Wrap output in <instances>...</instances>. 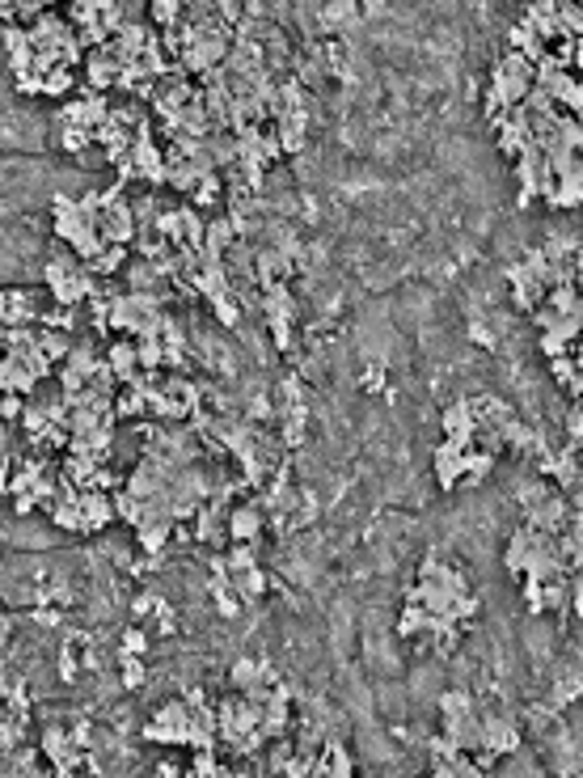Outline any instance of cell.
Masks as SVG:
<instances>
[{"label": "cell", "mask_w": 583, "mask_h": 778, "mask_svg": "<svg viewBox=\"0 0 583 778\" xmlns=\"http://www.w3.org/2000/svg\"><path fill=\"white\" fill-rule=\"evenodd\" d=\"M524 525H532V529L549 533V537H563L566 525H571V508H566V499L558 496V491H549L537 508H524Z\"/></svg>", "instance_id": "obj_1"}, {"label": "cell", "mask_w": 583, "mask_h": 778, "mask_svg": "<svg viewBox=\"0 0 583 778\" xmlns=\"http://www.w3.org/2000/svg\"><path fill=\"white\" fill-rule=\"evenodd\" d=\"M102 237H106V246H131L140 237V220H136V208L127 199L106 203V212H102Z\"/></svg>", "instance_id": "obj_2"}, {"label": "cell", "mask_w": 583, "mask_h": 778, "mask_svg": "<svg viewBox=\"0 0 583 778\" xmlns=\"http://www.w3.org/2000/svg\"><path fill=\"white\" fill-rule=\"evenodd\" d=\"M266 529V508L263 504H237L229 512V520H225V533H229V542H258Z\"/></svg>", "instance_id": "obj_3"}, {"label": "cell", "mask_w": 583, "mask_h": 778, "mask_svg": "<svg viewBox=\"0 0 583 778\" xmlns=\"http://www.w3.org/2000/svg\"><path fill=\"white\" fill-rule=\"evenodd\" d=\"M508 283H512V301H516V309H541L546 305V297H549V288L541 280H532L529 275V266H524V258L520 263H508Z\"/></svg>", "instance_id": "obj_4"}, {"label": "cell", "mask_w": 583, "mask_h": 778, "mask_svg": "<svg viewBox=\"0 0 583 778\" xmlns=\"http://www.w3.org/2000/svg\"><path fill=\"white\" fill-rule=\"evenodd\" d=\"M482 749L495 753V758H508L520 749V727L503 715H482Z\"/></svg>", "instance_id": "obj_5"}, {"label": "cell", "mask_w": 583, "mask_h": 778, "mask_svg": "<svg viewBox=\"0 0 583 778\" xmlns=\"http://www.w3.org/2000/svg\"><path fill=\"white\" fill-rule=\"evenodd\" d=\"M431 470H436L440 491H457L461 478H465V449H457L453 441H444L440 449L431 453Z\"/></svg>", "instance_id": "obj_6"}, {"label": "cell", "mask_w": 583, "mask_h": 778, "mask_svg": "<svg viewBox=\"0 0 583 778\" xmlns=\"http://www.w3.org/2000/svg\"><path fill=\"white\" fill-rule=\"evenodd\" d=\"M106 364L114 369V377H119V385H131L136 377H140V347H136V338H110V347H106Z\"/></svg>", "instance_id": "obj_7"}, {"label": "cell", "mask_w": 583, "mask_h": 778, "mask_svg": "<svg viewBox=\"0 0 583 778\" xmlns=\"http://www.w3.org/2000/svg\"><path fill=\"white\" fill-rule=\"evenodd\" d=\"M0 314H4V326H35L43 314H38V301L35 292H26V288H4V297H0Z\"/></svg>", "instance_id": "obj_8"}, {"label": "cell", "mask_w": 583, "mask_h": 778, "mask_svg": "<svg viewBox=\"0 0 583 778\" xmlns=\"http://www.w3.org/2000/svg\"><path fill=\"white\" fill-rule=\"evenodd\" d=\"M532 542H537V529L520 520V525L512 529V537H508V550H503V567H508V576H524V571H529Z\"/></svg>", "instance_id": "obj_9"}, {"label": "cell", "mask_w": 583, "mask_h": 778, "mask_svg": "<svg viewBox=\"0 0 583 778\" xmlns=\"http://www.w3.org/2000/svg\"><path fill=\"white\" fill-rule=\"evenodd\" d=\"M81 512H85V533H102L106 525L119 520V512H114V491H85Z\"/></svg>", "instance_id": "obj_10"}, {"label": "cell", "mask_w": 583, "mask_h": 778, "mask_svg": "<svg viewBox=\"0 0 583 778\" xmlns=\"http://www.w3.org/2000/svg\"><path fill=\"white\" fill-rule=\"evenodd\" d=\"M419 580H427V584H440V588H448L453 597H461V592H469V580L461 576L457 567L440 563L436 554H427L423 563H419Z\"/></svg>", "instance_id": "obj_11"}, {"label": "cell", "mask_w": 583, "mask_h": 778, "mask_svg": "<svg viewBox=\"0 0 583 778\" xmlns=\"http://www.w3.org/2000/svg\"><path fill=\"white\" fill-rule=\"evenodd\" d=\"M359 21H364L359 18V0H330L321 9V30H330V35H347Z\"/></svg>", "instance_id": "obj_12"}, {"label": "cell", "mask_w": 583, "mask_h": 778, "mask_svg": "<svg viewBox=\"0 0 583 778\" xmlns=\"http://www.w3.org/2000/svg\"><path fill=\"white\" fill-rule=\"evenodd\" d=\"M508 47H512V52H520V55H529L532 64L549 52L546 43L537 38V30H532L529 21H512V26H508Z\"/></svg>", "instance_id": "obj_13"}, {"label": "cell", "mask_w": 583, "mask_h": 778, "mask_svg": "<svg viewBox=\"0 0 583 778\" xmlns=\"http://www.w3.org/2000/svg\"><path fill=\"white\" fill-rule=\"evenodd\" d=\"M169 537H174V520H153V525L136 529V542H140V550L148 559H161L165 546H169Z\"/></svg>", "instance_id": "obj_14"}, {"label": "cell", "mask_w": 583, "mask_h": 778, "mask_svg": "<svg viewBox=\"0 0 583 778\" xmlns=\"http://www.w3.org/2000/svg\"><path fill=\"white\" fill-rule=\"evenodd\" d=\"M546 203L554 212H575V208H583V178H558V187L546 194Z\"/></svg>", "instance_id": "obj_15"}, {"label": "cell", "mask_w": 583, "mask_h": 778, "mask_svg": "<svg viewBox=\"0 0 583 778\" xmlns=\"http://www.w3.org/2000/svg\"><path fill=\"white\" fill-rule=\"evenodd\" d=\"M495 453H486V449H469L465 453V478H461V487H482L486 478L495 474Z\"/></svg>", "instance_id": "obj_16"}, {"label": "cell", "mask_w": 583, "mask_h": 778, "mask_svg": "<svg viewBox=\"0 0 583 778\" xmlns=\"http://www.w3.org/2000/svg\"><path fill=\"white\" fill-rule=\"evenodd\" d=\"M263 681V655H241V660H232L229 669V686L237 694H246L249 686H258Z\"/></svg>", "instance_id": "obj_17"}, {"label": "cell", "mask_w": 583, "mask_h": 778, "mask_svg": "<svg viewBox=\"0 0 583 778\" xmlns=\"http://www.w3.org/2000/svg\"><path fill=\"white\" fill-rule=\"evenodd\" d=\"M0 381H4V393H35L38 377L26 364H18L13 355H4V369H0Z\"/></svg>", "instance_id": "obj_18"}, {"label": "cell", "mask_w": 583, "mask_h": 778, "mask_svg": "<svg viewBox=\"0 0 583 778\" xmlns=\"http://www.w3.org/2000/svg\"><path fill=\"white\" fill-rule=\"evenodd\" d=\"M212 318L225 326V330H237L241 322H246V309H241V301H237V292H225V297H212Z\"/></svg>", "instance_id": "obj_19"}, {"label": "cell", "mask_w": 583, "mask_h": 778, "mask_svg": "<svg viewBox=\"0 0 583 778\" xmlns=\"http://www.w3.org/2000/svg\"><path fill=\"white\" fill-rule=\"evenodd\" d=\"M98 280H106V275H119V271H127L131 266V258H127V246H106L93 263H85Z\"/></svg>", "instance_id": "obj_20"}, {"label": "cell", "mask_w": 583, "mask_h": 778, "mask_svg": "<svg viewBox=\"0 0 583 778\" xmlns=\"http://www.w3.org/2000/svg\"><path fill=\"white\" fill-rule=\"evenodd\" d=\"M38 343H43V352H47V360L51 364H68V355H72V347H76V338L72 335H64V330H38Z\"/></svg>", "instance_id": "obj_21"}, {"label": "cell", "mask_w": 583, "mask_h": 778, "mask_svg": "<svg viewBox=\"0 0 583 778\" xmlns=\"http://www.w3.org/2000/svg\"><path fill=\"white\" fill-rule=\"evenodd\" d=\"M148 18H153L157 30H169L186 18V0H148Z\"/></svg>", "instance_id": "obj_22"}, {"label": "cell", "mask_w": 583, "mask_h": 778, "mask_svg": "<svg viewBox=\"0 0 583 778\" xmlns=\"http://www.w3.org/2000/svg\"><path fill=\"white\" fill-rule=\"evenodd\" d=\"M194 542H220V499L199 508V516H194Z\"/></svg>", "instance_id": "obj_23"}, {"label": "cell", "mask_w": 583, "mask_h": 778, "mask_svg": "<svg viewBox=\"0 0 583 778\" xmlns=\"http://www.w3.org/2000/svg\"><path fill=\"white\" fill-rule=\"evenodd\" d=\"M266 571L263 567H249V571H241V576H232V588H237V597H241V601H258V597H263L266 592Z\"/></svg>", "instance_id": "obj_24"}, {"label": "cell", "mask_w": 583, "mask_h": 778, "mask_svg": "<svg viewBox=\"0 0 583 778\" xmlns=\"http://www.w3.org/2000/svg\"><path fill=\"white\" fill-rule=\"evenodd\" d=\"M153 233H161L165 242L182 246V242H186V212H182V208H169V212H161L157 225H153Z\"/></svg>", "instance_id": "obj_25"}, {"label": "cell", "mask_w": 583, "mask_h": 778, "mask_svg": "<svg viewBox=\"0 0 583 778\" xmlns=\"http://www.w3.org/2000/svg\"><path fill=\"white\" fill-rule=\"evenodd\" d=\"M474 694L469 690H444L440 694V719H457V715H474Z\"/></svg>", "instance_id": "obj_26"}, {"label": "cell", "mask_w": 583, "mask_h": 778, "mask_svg": "<svg viewBox=\"0 0 583 778\" xmlns=\"http://www.w3.org/2000/svg\"><path fill=\"white\" fill-rule=\"evenodd\" d=\"M72 85H76V68H64V64H59V68H51L43 76V98H59V102H64L72 93Z\"/></svg>", "instance_id": "obj_27"}, {"label": "cell", "mask_w": 583, "mask_h": 778, "mask_svg": "<svg viewBox=\"0 0 583 778\" xmlns=\"http://www.w3.org/2000/svg\"><path fill=\"white\" fill-rule=\"evenodd\" d=\"M220 194H225V187H220V170L216 174H203L199 182H194L191 191V203L203 212V208H212V203H220Z\"/></svg>", "instance_id": "obj_28"}, {"label": "cell", "mask_w": 583, "mask_h": 778, "mask_svg": "<svg viewBox=\"0 0 583 778\" xmlns=\"http://www.w3.org/2000/svg\"><path fill=\"white\" fill-rule=\"evenodd\" d=\"M102 360H106V355H98V347H93V343H76V347H72V355H68V369L72 372H81V377H93V372H98V364H102Z\"/></svg>", "instance_id": "obj_29"}, {"label": "cell", "mask_w": 583, "mask_h": 778, "mask_svg": "<svg viewBox=\"0 0 583 778\" xmlns=\"http://www.w3.org/2000/svg\"><path fill=\"white\" fill-rule=\"evenodd\" d=\"M546 305L554 309V314H575V309L583 305V292L575 288V283H558V288H549Z\"/></svg>", "instance_id": "obj_30"}, {"label": "cell", "mask_w": 583, "mask_h": 778, "mask_svg": "<svg viewBox=\"0 0 583 778\" xmlns=\"http://www.w3.org/2000/svg\"><path fill=\"white\" fill-rule=\"evenodd\" d=\"M558 26H563V38H583V4L579 0H563V4H558Z\"/></svg>", "instance_id": "obj_31"}, {"label": "cell", "mask_w": 583, "mask_h": 778, "mask_svg": "<svg viewBox=\"0 0 583 778\" xmlns=\"http://www.w3.org/2000/svg\"><path fill=\"white\" fill-rule=\"evenodd\" d=\"M43 326L47 330H64V335H76V309H68V305H51V309H43Z\"/></svg>", "instance_id": "obj_32"}, {"label": "cell", "mask_w": 583, "mask_h": 778, "mask_svg": "<svg viewBox=\"0 0 583 778\" xmlns=\"http://www.w3.org/2000/svg\"><path fill=\"white\" fill-rule=\"evenodd\" d=\"M136 347H140V369L144 372L165 369V343H161V338H136Z\"/></svg>", "instance_id": "obj_33"}, {"label": "cell", "mask_w": 583, "mask_h": 778, "mask_svg": "<svg viewBox=\"0 0 583 778\" xmlns=\"http://www.w3.org/2000/svg\"><path fill=\"white\" fill-rule=\"evenodd\" d=\"M225 559H229L232 576H241V571H249V567H258V550H254V542H232Z\"/></svg>", "instance_id": "obj_34"}, {"label": "cell", "mask_w": 583, "mask_h": 778, "mask_svg": "<svg viewBox=\"0 0 583 778\" xmlns=\"http://www.w3.org/2000/svg\"><path fill=\"white\" fill-rule=\"evenodd\" d=\"M123 664V690H140L148 681V669H144V655H119Z\"/></svg>", "instance_id": "obj_35"}, {"label": "cell", "mask_w": 583, "mask_h": 778, "mask_svg": "<svg viewBox=\"0 0 583 778\" xmlns=\"http://www.w3.org/2000/svg\"><path fill=\"white\" fill-rule=\"evenodd\" d=\"M549 491H554V487H549L546 478H529V482L516 491V499H520V512H524V508H537V504H541Z\"/></svg>", "instance_id": "obj_36"}, {"label": "cell", "mask_w": 583, "mask_h": 778, "mask_svg": "<svg viewBox=\"0 0 583 778\" xmlns=\"http://www.w3.org/2000/svg\"><path fill=\"white\" fill-rule=\"evenodd\" d=\"M427 622H431V614H427L423 605H406V609H402V622H398V631H402V635H423Z\"/></svg>", "instance_id": "obj_37"}, {"label": "cell", "mask_w": 583, "mask_h": 778, "mask_svg": "<svg viewBox=\"0 0 583 778\" xmlns=\"http://www.w3.org/2000/svg\"><path fill=\"white\" fill-rule=\"evenodd\" d=\"M549 377L558 381L563 389L575 385V377H579V364H575V355H558V360H549Z\"/></svg>", "instance_id": "obj_38"}, {"label": "cell", "mask_w": 583, "mask_h": 778, "mask_svg": "<svg viewBox=\"0 0 583 778\" xmlns=\"http://www.w3.org/2000/svg\"><path fill=\"white\" fill-rule=\"evenodd\" d=\"M38 330L35 326H4V347H35Z\"/></svg>", "instance_id": "obj_39"}, {"label": "cell", "mask_w": 583, "mask_h": 778, "mask_svg": "<svg viewBox=\"0 0 583 778\" xmlns=\"http://www.w3.org/2000/svg\"><path fill=\"white\" fill-rule=\"evenodd\" d=\"M477 609H482V601H477L474 592H461L457 601H453V622L461 626V622H469V618H474Z\"/></svg>", "instance_id": "obj_40"}, {"label": "cell", "mask_w": 583, "mask_h": 778, "mask_svg": "<svg viewBox=\"0 0 583 778\" xmlns=\"http://www.w3.org/2000/svg\"><path fill=\"white\" fill-rule=\"evenodd\" d=\"M144 652H148V635H144V631H136V626H131V631H123L119 655H144Z\"/></svg>", "instance_id": "obj_41"}, {"label": "cell", "mask_w": 583, "mask_h": 778, "mask_svg": "<svg viewBox=\"0 0 583 778\" xmlns=\"http://www.w3.org/2000/svg\"><path fill=\"white\" fill-rule=\"evenodd\" d=\"M266 330H271L275 352H292V322H266Z\"/></svg>", "instance_id": "obj_42"}, {"label": "cell", "mask_w": 583, "mask_h": 778, "mask_svg": "<svg viewBox=\"0 0 583 778\" xmlns=\"http://www.w3.org/2000/svg\"><path fill=\"white\" fill-rule=\"evenodd\" d=\"M26 393H4V402H0V415H4V424H21V415H26V402H21Z\"/></svg>", "instance_id": "obj_43"}, {"label": "cell", "mask_w": 583, "mask_h": 778, "mask_svg": "<svg viewBox=\"0 0 583 778\" xmlns=\"http://www.w3.org/2000/svg\"><path fill=\"white\" fill-rule=\"evenodd\" d=\"M571 352H575V343H566L558 335H541V355L546 360H558V355H571Z\"/></svg>", "instance_id": "obj_44"}, {"label": "cell", "mask_w": 583, "mask_h": 778, "mask_svg": "<svg viewBox=\"0 0 583 778\" xmlns=\"http://www.w3.org/2000/svg\"><path fill=\"white\" fill-rule=\"evenodd\" d=\"M566 436H571V444H583V402L566 410Z\"/></svg>", "instance_id": "obj_45"}, {"label": "cell", "mask_w": 583, "mask_h": 778, "mask_svg": "<svg viewBox=\"0 0 583 778\" xmlns=\"http://www.w3.org/2000/svg\"><path fill=\"white\" fill-rule=\"evenodd\" d=\"M131 609H136L140 618H148V614H157V609H161V597H157V592H140V597L131 601Z\"/></svg>", "instance_id": "obj_46"}, {"label": "cell", "mask_w": 583, "mask_h": 778, "mask_svg": "<svg viewBox=\"0 0 583 778\" xmlns=\"http://www.w3.org/2000/svg\"><path fill=\"white\" fill-rule=\"evenodd\" d=\"M89 727H93V724H85V719L68 727V732H72V744H76V749H85V753H89V744H93V732H89Z\"/></svg>", "instance_id": "obj_47"}, {"label": "cell", "mask_w": 583, "mask_h": 778, "mask_svg": "<svg viewBox=\"0 0 583 778\" xmlns=\"http://www.w3.org/2000/svg\"><path fill=\"white\" fill-rule=\"evenodd\" d=\"M571 609L583 618V580H575V576H571Z\"/></svg>", "instance_id": "obj_48"}, {"label": "cell", "mask_w": 583, "mask_h": 778, "mask_svg": "<svg viewBox=\"0 0 583 778\" xmlns=\"http://www.w3.org/2000/svg\"><path fill=\"white\" fill-rule=\"evenodd\" d=\"M469 338H474V343H482V347H495V338H491V330H486V326H469Z\"/></svg>", "instance_id": "obj_49"}, {"label": "cell", "mask_w": 583, "mask_h": 778, "mask_svg": "<svg viewBox=\"0 0 583 778\" xmlns=\"http://www.w3.org/2000/svg\"><path fill=\"white\" fill-rule=\"evenodd\" d=\"M153 778H182V770H177V761H161Z\"/></svg>", "instance_id": "obj_50"}, {"label": "cell", "mask_w": 583, "mask_h": 778, "mask_svg": "<svg viewBox=\"0 0 583 778\" xmlns=\"http://www.w3.org/2000/svg\"><path fill=\"white\" fill-rule=\"evenodd\" d=\"M364 381H368V389H376V385H385V372H376V369H368V377H364Z\"/></svg>", "instance_id": "obj_51"}, {"label": "cell", "mask_w": 583, "mask_h": 778, "mask_svg": "<svg viewBox=\"0 0 583 778\" xmlns=\"http://www.w3.org/2000/svg\"><path fill=\"white\" fill-rule=\"evenodd\" d=\"M575 72H583V38H575Z\"/></svg>", "instance_id": "obj_52"}, {"label": "cell", "mask_w": 583, "mask_h": 778, "mask_svg": "<svg viewBox=\"0 0 583 778\" xmlns=\"http://www.w3.org/2000/svg\"><path fill=\"white\" fill-rule=\"evenodd\" d=\"M68 778H89V774H81V770H76V774H68Z\"/></svg>", "instance_id": "obj_53"}, {"label": "cell", "mask_w": 583, "mask_h": 778, "mask_svg": "<svg viewBox=\"0 0 583 778\" xmlns=\"http://www.w3.org/2000/svg\"><path fill=\"white\" fill-rule=\"evenodd\" d=\"M579 153H583V148H579Z\"/></svg>", "instance_id": "obj_54"}]
</instances>
